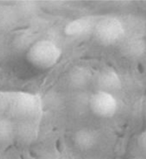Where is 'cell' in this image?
<instances>
[{
	"label": "cell",
	"instance_id": "cell-1",
	"mask_svg": "<svg viewBox=\"0 0 146 159\" xmlns=\"http://www.w3.org/2000/svg\"><path fill=\"white\" fill-rule=\"evenodd\" d=\"M62 51L50 40H39L29 48L27 59L32 66L39 69L52 68L60 61Z\"/></svg>",
	"mask_w": 146,
	"mask_h": 159
},
{
	"label": "cell",
	"instance_id": "cell-2",
	"mask_svg": "<svg viewBox=\"0 0 146 159\" xmlns=\"http://www.w3.org/2000/svg\"><path fill=\"white\" fill-rule=\"evenodd\" d=\"M94 35L97 42L102 45L118 44L125 35V28L115 17H105L97 22L94 27Z\"/></svg>",
	"mask_w": 146,
	"mask_h": 159
},
{
	"label": "cell",
	"instance_id": "cell-3",
	"mask_svg": "<svg viewBox=\"0 0 146 159\" xmlns=\"http://www.w3.org/2000/svg\"><path fill=\"white\" fill-rule=\"evenodd\" d=\"M90 108L95 115L100 118L113 117L118 110V102L111 93L97 91L91 96Z\"/></svg>",
	"mask_w": 146,
	"mask_h": 159
},
{
	"label": "cell",
	"instance_id": "cell-4",
	"mask_svg": "<svg viewBox=\"0 0 146 159\" xmlns=\"http://www.w3.org/2000/svg\"><path fill=\"white\" fill-rule=\"evenodd\" d=\"M16 108L25 119H34L40 113V102L35 95L20 93L17 96Z\"/></svg>",
	"mask_w": 146,
	"mask_h": 159
},
{
	"label": "cell",
	"instance_id": "cell-5",
	"mask_svg": "<svg viewBox=\"0 0 146 159\" xmlns=\"http://www.w3.org/2000/svg\"><path fill=\"white\" fill-rule=\"evenodd\" d=\"M96 84L99 88L98 91L112 93V91H117L120 88L121 81L115 71L112 69H105L97 75Z\"/></svg>",
	"mask_w": 146,
	"mask_h": 159
},
{
	"label": "cell",
	"instance_id": "cell-6",
	"mask_svg": "<svg viewBox=\"0 0 146 159\" xmlns=\"http://www.w3.org/2000/svg\"><path fill=\"white\" fill-rule=\"evenodd\" d=\"M91 26L90 19L87 18L74 19L65 26V33L69 37H78L88 32Z\"/></svg>",
	"mask_w": 146,
	"mask_h": 159
},
{
	"label": "cell",
	"instance_id": "cell-7",
	"mask_svg": "<svg viewBox=\"0 0 146 159\" xmlns=\"http://www.w3.org/2000/svg\"><path fill=\"white\" fill-rule=\"evenodd\" d=\"M97 135L91 129H83L77 132L75 136V143L82 150H87L95 145Z\"/></svg>",
	"mask_w": 146,
	"mask_h": 159
},
{
	"label": "cell",
	"instance_id": "cell-8",
	"mask_svg": "<svg viewBox=\"0 0 146 159\" xmlns=\"http://www.w3.org/2000/svg\"><path fill=\"white\" fill-rule=\"evenodd\" d=\"M90 72L85 67H77L71 74V80L73 84L77 86H84L90 79Z\"/></svg>",
	"mask_w": 146,
	"mask_h": 159
},
{
	"label": "cell",
	"instance_id": "cell-9",
	"mask_svg": "<svg viewBox=\"0 0 146 159\" xmlns=\"http://www.w3.org/2000/svg\"><path fill=\"white\" fill-rule=\"evenodd\" d=\"M124 51L126 54L130 56H136L140 54L143 50V44L141 42L138 40L133 39L124 44Z\"/></svg>",
	"mask_w": 146,
	"mask_h": 159
},
{
	"label": "cell",
	"instance_id": "cell-10",
	"mask_svg": "<svg viewBox=\"0 0 146 159\" xmlns=\"http://www.w3.org/2000/svg\"><path fill=\"white\" fill-rule=\"evenodd\" d=\"M138 145L143 151H146V130L141 134L138 139Z\"/></svg>",
	"mask_w": 146,
	"mask_h": 159
},
{
	"label": "cell",
	"instance_id": "cell-11",
	"mask_svg": "<svg viewBox=\"0 0 146 159\" xmlns=\"http://www.w3.org/2000/svg\"><path fill=\"white\" fill-rule=\"evenodd\" d=\"M132 159H146V158L142 157V156H135V157L132 158Z\"/></svg>",
	"mask_w": 146,
	"mask_h": 159
},
{
	"label": "cell",
	"instance_id": "cell-12",
	"mask_svg": "<svg viewBox=\"0 0 146 159\" xmlns=\"http://www.w3.org/2000/svg\"><path fill=\"white\" fill-rule=\"evenodd\" d=\"M145 114H146V111H145Z\"/></svg>",
	"mask_w": 146,
	"mask_h": 159
}]
</instances>
